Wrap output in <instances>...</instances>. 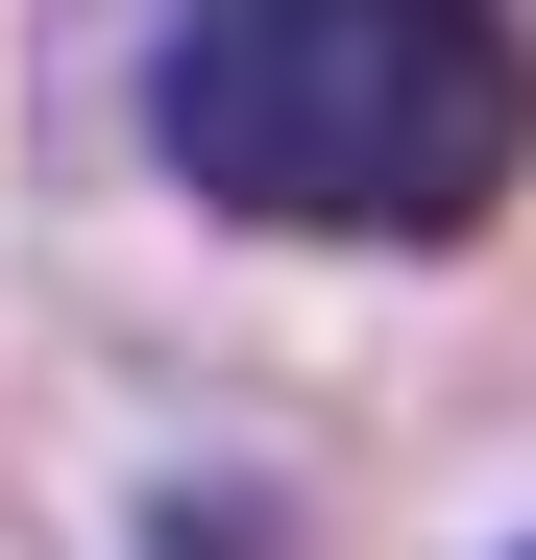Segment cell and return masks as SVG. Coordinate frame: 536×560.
<instances>
[{
    "mask_svg": "<svg viewBox=\"0 0 536 560\" xmlns=\"http://www.w3.org/2000/svg\"><path fill=\"white\" fill-rule=\"evenodd\" d=\"M147 147L268 244H464L536 171V25L512 0H171Z\"/></svg>",
    "mask_w": 536,
    "mask_h": 560,
    "instance_id": "1",
    "label": "cell"
}]
</instances>
